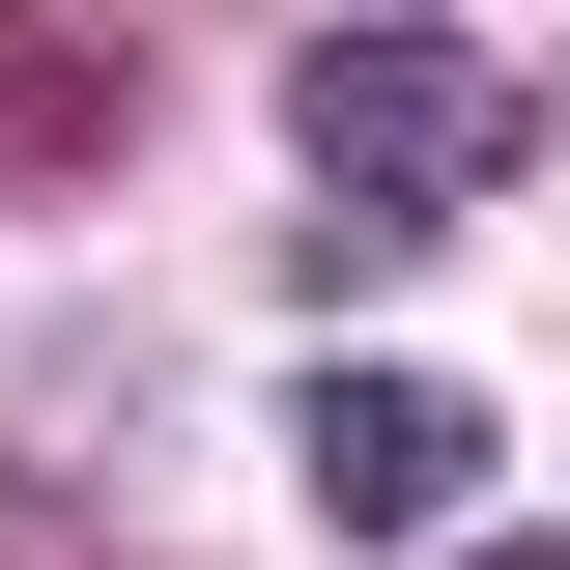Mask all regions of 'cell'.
I'll return each mask as SVG.
<instances>
[{"instance_id":"1","label":"cell","mask_w":570,"mask_h":570,"mask_svg":"<svg viewBox=\"0 0 570 570\" xmlns=\"http://www.w3.org/2000/svg\"><path fill=\"white\" fill-rule=\"evenodd\" d=\"M513 115L542 86L485 58V29H285V142H314V200L343 228H428V200H485Z\"/></svg>"},{"instance_id":"2","label":"cell","mask_w":570,"mask_h":570,"mask_svg":"<svg viewBox=\"0 0 570 570\" xmlns=\"http://www.w3.org/2000/svg\"><path fill=\"white\" fill-rule=\"evenodd\" d=\"M285 456H314V513H343V542H428V513L485 485V400H456V371H314V428H285Z\"/></svg>"},{"instance_id":"3","label":"cell","mask_w":570,"mask_h":570,"mask_svg":"<svg viewBox=\"0 0 570 570\" xmlns=\"http://www.w3.org/2000/svg\"><path fill=\"white\" fill-rule=\"evenodd\" d=\"M115 115H142V58H115V29H0V171H86Z\"/></svg>"},{"instance_id":"4","label":"cell","mask_w":570,"mask_h":570,"mask_svg":"<svg viewBox=\"0 0 570 570\" xmlns=\"http://www.w3.org/2000/svg\"><path fill=\"white\" fill-rule=\"evenodd\" d=\"M485 570H570V542H485Z\"/></svg>"}]
</instances>
